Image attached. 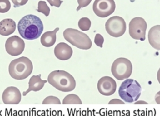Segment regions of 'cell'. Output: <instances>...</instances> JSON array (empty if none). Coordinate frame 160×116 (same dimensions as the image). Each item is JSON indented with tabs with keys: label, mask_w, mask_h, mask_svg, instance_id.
I'll return each mask as SVG.
<instances>
[{
	"label": "cell",
	"mask_w": 160,
	"mask_h": 116,
	"mask_svg": "<svg viewBox=\"0 0 160 116\" xmlns=\"http://www.w3.org/2000/svg\"><path fill=\"white\" fill-rule=\"evenodd\" d=\"M118 92L120 97L126 102L132 103L140 97L141 87L137 80L128 79L122 82Z\"/></svg>",
	"instance_id": "obj_4"
},
{
	"label": "cell",
	"mask_w": 160,
	"mask_h": 116,
	"mask_svg": "<svg viewBox=\"0 0 160 116\" xmlns=\"http://www.w3.org/2000/svg\"><path fill=\"white\" fill-rule=\"evenodd\" d=\"M94 43L99 47H102L104 43V37L99 34H96L94 37Z\"/></svg>",
	"instance_id": "obj_23"
},
{
	"label": "cell",
	"mask_w": 160,
	"mask_h": 116,
	"mask_svg": "<svg viewBox=\"0 0 160 116\" xmlns=\"http://www.w3.org/2000/svg\"><path fill=\"white\" fill-rule=\"evenodd\" d=\"M43 29L42 21L33 14L24 16L18 24V29L20 36L27 40H34L39 37Z\"/></svg>",
	"instance_id": "obj_1"
},
{
	"label": "cell",
	"mask_w": 160,
	"mask_h": 116,
	"mask_svg": "<svg viewBox=\"0 0 160 116\" xmlns=\"http://www.w3.org/2000/svg\"><path fill=\"white\" fill-rule=\"evenodd\" d=\"M16 28V24L12 19H4L0 22V34L8 36L12 34Z\"/></svg>",
	"instance_id": "obj_16"
},
{
	"label": "cell",
	"mask_w": 160,
	"mask_h": 116,
	"mask_svg": "<svg viewBox=\"0 0 160 116\" xmlns=\"http://www.w3.org/2000/svg\"><path fill=\"white\" fill-rule=\"evenodd\" d=\"M147 23L146 21L140 17H136L131 19L129 24V33L130 36L136 40L144 41Z\"/></svg>",
	"instance_id": "obj_8"
},
{
	"label": "cell",
	"mask_w": 160,
	"mask_h": 116,
	"mask_svg": "<svg viewBox=\"0 0 160 116\" xmlns=\"http://www.w3.org/2000/svg\"><path fill=\"white\" fill-rule=\"evenodd\" d=\"M91 22L88 17H82L78 21V26L83 31H88L91 27Z\"/></svg>",
	"instance_id": "obj_19"
},
{
	"label": "cell",
	"mask_w": 160,
	"mask_h": 116,
	"mask_svg": "<svg viewBox=\"0 0 160 116\" xmlns=\"http://www.w3.org/2000/svg\"><path fill=\"white\" fill-rule=\"evenodd\" d=\"M116 4L114 0H95L92 5L95 14L100 17H106L114 12Z\"/></svg>",
	"instance_id": "obj_9"
},
{
	"label": "cell",
	"mask_w": 160,
	"mask_h": 116,
	"mask_svg": "<svg viewBox=\"0 0 160 116\" xmlns=\"http://www.w3.org/2000/svg\"><path fill=\"white\" fill-rule=\"evenodd\" d=\"M42 104H61V102L58 97L50 95L44 99Z\"/></svg>",
	"instance_id": "obj_22"
},
{
	"label": "cell",
	"mask_w": 160,
	"mask_h": 116,
	"mask_svg": "<svg viewBox=\"0 0 160 116\" xmlns=\"http://www.w3.org/2000/svg\"><path fill=\"white\" fill-rule=\"evenodd\" d=\"M32 62L24 56L12 60L9 65V73L11 77L16 80L27 78L32 73Z\"/></svg>",
	"instance_id": "obj_3"
},
{
	"label": "cell",
	"mask_w": 160,
	"mask_h": 116,
	"mask_svg": "<svg viewBox=\"0 0 160 116\" xmlns=\"http://www.w3.org/2000/svg\"><path fill=\"white\" fill-rule=\"evenodd\" d=\"M37 11L39 12H42L46 16H48L50 13V9L45 1H39L38 2Z\"/></svg>",
	"instance_id": "obj_20"
},
{
	"label": "cell",
	"mask_w": 160,
	"mask_h": 116,
	"mask_svg": "<svg viewBox=\"0 0 160 116\" xmlns=\"http://www.w3.org/2000/svg\"><path fill=\"white\" fill-rule=\"evenodd\" d=\"M54 53L58 59L66 60L71 57L72 55V49L68 44L64 42H60L55 47Z\"/></svg>",
	"instance_id": "obj_13"
},
{
	"label": "cell",
	"mask_w": 160,
	"mask_h": 116,
	"mask_svg": "<svg viewBox=\"0 0 160 116\" xmlns=\"http://www.w3.org/2000/svg\"><path fill=\"white\" fill-rule=\"evenodd\" d=\"M48 82L61 92H70L76 87L74 78L68 72L62 70L51 72L48 77Z\"/></svg>",
	"instance_id": "obj_2"
},
{
	"label": "cell",
	"mask_w": 160,
	"mask_h": 116,
	"mask_svg": "<svg viewBox=\"0 0 160 116\" xmlns=\"http://www.w3.org/2000/svg\"><path fill=\"white\" fill-rule=\"evenodd\" d=\"M59 28L56 27L52 31H47L44 32L41 37V43L42 46L49 47L52 46L56 41V32Z\"/></svg>",
	"instance_id": "obj_17"
},
{
	"label": "cell",
	"mask_w": 160,
	"mask_h": 116,
	"mask_svg": "<svg viewBox=\"0 0 160 116\" xmlns=\"http://www.w3.org/2000/svg\"><path fill=\"white\" fill-rule=\"evenodd\" d=\"M91 1L92 0H78V3L79 4V6L76 9V11H78L81 8L88 6L91 2Z\"/></svg>",
	"instance_id": "obj_24"
},
{
	"label": "cell",
	"mask_w": 160,
	"mask_h": 116,
	"mask_svg": "<svg viewBox=\"0 0 160 116\" xmlns=\"http://www.w3.org/2000/svg\"><path fill=\"white\" fill-rule=\"evenodd\" d=\"M132 71L131 62L124 57L116 59L111 67V72L118 80H122L130 77Z\"/></svg>",
	"instance_id": "obj_6"
},
{
	"label": "cell",
	"mask_w": 160,
	"mask_h": 116,
	"mask_svg": "<svg viewBox=\"0 0 160 116\" xmlns=\"http://www.w3.org/2000/svg\"><path fill=\"white\" fill-rule=\"evenodd\" d=\"M64 38L72 46L84 50L89 49L92 41L89 36L77 29L68 28L63 32Z\"/></svg>",
	"instance_id": "obj_5"
},
{
	"label": "cell",
	"mask_w": 160,
	"mask_h": 116,
	"mask_svg": "<svg viewBox=\"0 0 160 116\" xmlns=\"http://www.w3.org/2000/svg\"><path fill=\"white\" fill-rule=\"evenodd\" d=\"M51 6H56V7H59L62 2H63L61 0H47Z\"/></svg>",
	"instance_id": "obj_25"
},
{
	"label": "cell",
	"mask_w": 160,
	"mask_h": 116,
	"mask_svg": "<svg viewBox=\"0 0 160 116\" xmlns=\"http://www.w3.org/2000/svg\"><path fill=\"white\" fill-rule=\"evenodd\" d=\"M124 104V103L122 101V100H120L119 99H112L111 100L109 101V104Z\"/></svg>",
	"instance_id": "obj_27"
},
{
	"label": "cell",
	"mask_w": 160,
	"mask_h": 116,
	"mask_svg": "<svg viewBox=\"0 0 160 116\" xmlns=\"http://www.w3.org/2000/svg\"><path fill=\"white\" fill-rule=\"evenodd\" d=\"M105 27L110 36L118 37L124 34L126 30V24L122 17L115 16L110 17L106 21Z\"/></svg>",
	"instance_id": "obj_7"
},
{
	"label": "cell",
	"mask_w": 160,
	"mask_h": 116,
	"mask_svg": "<svg viewBox=\"0 0 160 116\" xmlns=\"http://www.w3.org/2000/svg\"><path fill=\"white\" fill-rule=\"evenodd\" d=\"M12 3L14 5V7H19L21 6H23L26 4L28 0H11Z\"/></svg>",
	"instance_id": "obj_26"
},
{
	"label": "cell",
	"mask_w": 160,
	"mask_h": 116,
	"mask_svg": "<svg viewBox=\"0 0 160 116\" xmlns=\"http://www.w3.org/2000/svg\"><path fill=\"white\" fill-rule=\"evenodd\" d=\"M148 41L150 45L157 50H160V26L152 27L148 32Z\"/></svg>",
	"instance_id": "obj_14"
},
{
	"label": "cell",
	"mask_w": 160,
	"mask_h": 116,
	"mask_svg": "<svg viewBox=\"0 0 160 116\" xmlns=\"http://www.w3.org/2000/svg\"><path fill=\"white\" fill-rule=\"evenodd\" d=\"M47 82L46 80H42L41 79V74L38 75H32L29 81V87L28 90L22 93L23 96L27 95L31 91L37 92L40 90L44 87L45 83Z\"/></svg>",
	"instance_id": "obj_15"
},
{
	"label": "cell",
	"mask_w": 160,
	"mask_h": 116,
	"mask_svg": "<svg viewBox=\"0 0 160 116\" xmlns=\"http://www.w3.org/2000/svg\"><path fill=\"white\" fill-rule=\"evenodd\" d=\"M24 41L18 36H12L9 37L5 43L6 52L12 56L20 55L24 51Z\"/></svg>",
	"instance_id": "obj_10"
},
{
	"label": "cell",
	"mask_w": 160,
	"mask_h": 116,
	"mask_svg": "<svg viewBox=\"0 0 160 116\" xmlns=\"http://www.w3.org/2000/svg\"><path fill=\"white\" fill-rule=\"evenodd\" d=\"M11 8V3L9 0H0V13L7 12Z\"/></svg>",
	"instance_id": "obj_21"
},
{
	"label": "cell",
	"mask_w": 160,
	"mask_h": 116,
	"mask_svg": "<svg viewBox=\"0 0 160 116\" xmlns=\"http://www.w3.org/2000/svg\"><path fill=\"white\" fill-rule=\"evenodd\" d=\"M2 100L5 104H18L21 100V94L17 87L10 86L2 92Z\"/></svg>",
	"instance_id": "obj_12"
},
{
	"label": "cell",
	"mask_w": 160,
	"mask_h": 116,
	"mask_svg": "<svg viewBox=\"0 0 160 116\" xmlns=\"http://www.w3.org/2000/svg\"><path fill=\"white\" fill-rule=\"evenodd\" d=\"M63 104H81L82 101L80 98L76 94H69L66 95L63 100Z\"/></svg>",
	"instance_id": "obj_18"
},
{
	"label": "cell",
	"mask_w": 160,
	"mask_h": 116,
	"mask_svg": "<svg viewBox=\"0 0 160 116\" xmlns=\"http://www.w3.org/2000/svg\"><path fill=\"white\" fill-rule=\"evenodd\" d=\"M116 81L109 76L101 77L98 82V91L100 94L105 96L112 95L116 90Z\"/></svg>",
	"instance_id": "obj_11"
}]
</instances>
